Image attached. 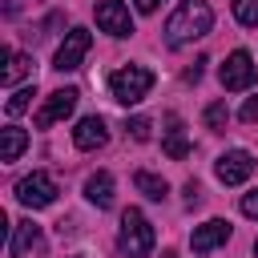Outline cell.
Instances as JSON below:
<instances>
[{
	"instance_id": "obj_19",
	"label": "cell",
	"mask_w": 258,
	"mask_h": 258,
	"mask_svg": "<svg viewBox=\"0 0 258 258\" xmlns=\"http://www.w3.org/2000/svg\"><path fill=\"white\" fill-rule=\"evenodd\" d=\"M234 20L246 28H258V0H234Z\"/></svg>"
},
{
	"instance_id": "obj_5",
	"label": "cell",
	"mask_w": 258,
	"mask_h": 258,
	"mask_svg": "<svg viewBox=\"0 0 258 258\" xmlns=\"http://www.w3.org/2000/svg\"><path fill=\"white\" fill-rule=\"evenodd\" d=\"M218 81H222V89H230V93L250 89V85H254V56H250L246 48H234V52L226 56V64L218 69Z\"/></svg>"
},
{
	"instance_id": "obj_20",
	"label": "cell",
	"mask_w": 258,
	"mask_h": 258,
	"mask_svg": "<svg viewBox=\"0 0 258 258\" xmlns=\"http://www.w3.org/2000/svg\"><path fill=\"white\" fill-rule=\"evenodd\" d=\"M32 97H36V85H24V89H16V93L8 97V113H12V117H20V113L32 105Z\"/></svg>"
},
{
	"instance_id": "obj_21",
	"label": "cell",
	"mask_w": 258,
	"mask_h": 258,
	"mask_svg": "<svg viewBox=\"0 0 258 258\" xmlns=\"http://www.w3.org/2000/svg\"><path fill=\"white\" fill-rule=\"evenodd\" d=\"M149 129H153L149 117H129V121H125V133H129L133 141H149Z\"/></svg>"
},
{
	"instance_id": "obj_24",
	"label": "cell",
	"mask_w": 258,
	"mask_h": 258,
	"mask_svg": "<svg viewBox=\"0 0 258 258\" xmlns=\"http://www.w3.org/2000/svg\"><path fill=\"white\" fill-rule=\"evenodd\" d=\"M157 4H161V0H133L137 12H157Z\"/></svg>"
},
{
	"instance_id": "obj_7",
	"label": "cell",
	"mask_w": 258,
	"mask_h": 258,
	"mask_svg": "<svg viewBox=\"0 0 258 258\" xmlns=\"http://www.w3.org/2000/svg\"><path fill=\"white\" fill-rule=\"evenodd\" d=\"M77 101H81V93L77 89H56V93H48L44 97V105L36 109V129H48V125H56V121H64L73 109H77Z\"/></svg>"
},
{
	"instance_id": "obj_16",
	"label": "cell",
	"mask_w": 258,
	"mask_h": 258,
	"mask_svg": "<svg viewBox=\"0 0 258 258\" xmlns=\"http://www.w3.org/2000/svg\"><path fill=\"white\" fill-rule=\"evenodd\" d=\"M28 149V133L20 125H4L0 129V161H16Z\"/></svg>"
},
{
	"instance_id": "obj_14",
	"label": "cell",
	"mask_w": 258,
	"mask_h": 258,
	"mask_svg": "<svg viewBox=\"0 0 258 258\" xmlns=\"http://www.w3.org/2000/svg\"><path fill=\"white\" fill-rule=\"evenodd\" d=\"M165 137H161V149L173 157V161H181V157H189V141H185V129H181V117L177 113H169L165 117Z\"/></svg>"
},
{
	"instance_id": "obj_1",
	"label": "cell",
	"mask_w": 258,
	"mask_h": 258,
	"mask_svg": "<svg viewBox=\"0 0 258 258\" xmlns=\"http://www.w3.org/2000/svg\"><path fill=\"white\" fill-rule=\"evenodd\" d=\"M210 28H214V8L206 0H181L165 20V44L169 48H185V44L202 40Z\"/></svg>"
},
{
	"instance_id": "obj_6",
	"label": "cell",
	"mask_w": 258,
	"mask_h": 258,
	"mask_svg": "<svg viewBox=\"0 0 258 258\" xmlns=\"http://www.w3.org/2000/svg\"><path fill=\"white\" fill-rule=\"evenodd\" d=\"M89 44H93L89 28H73V32H64V40H60V48H56V56H52V69H56V73H73V69H81Z\"/></svg>"
},
{
	"instance_id": "obj_18",
	"label": "cell",
	"mask_w": 258,
	"mask_h": 258,
	"mask_svg": "<svg viewBox=\"0 0 258 258\" xmlns=\"http://www.w3.org/2000/svg\"><path fill=\"white\" fill-rule=\"evenodd\" d=\"M206 125H210L214 133H222V129L230 125V109H226V101H214V105H206Z\"/></svg>"
},
{
	"instance_id": "obj_2",
	"label": "cell",
	"mask_w": 258,
	"mask_h": 258,
	"mask_svg": "<svg viewBox=\"0 0 258 258\" xmlns=\"http://www.w3.org/2000/svg\"><path fill=\"white\" fill-rule=\"evenodd\" d=\"M117 250L125 258H149L153 250V226L141 210H125L121 214V234H117Z\"/></svg>"
},
{
	"instance_id": "obj_17",
	"label": "cell",
	"mask_w": 258,
	"mask_h": 258,
	"mask_svg": "<svg viewBox=\"0 0 258 258\" xmlns=\"http://www.w3.org/2000/svg\"><path fill=\"white\" fill-rule=\"evenodd\" d=\"M133 185H137L145 198H153V202H161V198L169 194L165 177H157V173H149V169H137V173H133Z\"/></svg>"
},
{
	"instance_id": "obj_12",
	"label": "cell",
	"mask_w": 258,
	"mask_h": 258,
	"mask_svg": "<svg viewBox=\"0 0 258 258\" xmlns=\"http://www.w3.org/2000/svg\"><path fill=\"white\" fill-rule=\"evenodd\" d=\"M109 141V125H105V117H81L77 121V129H73V145L77 149H101Z\"/></svg>"
},
{
	"instance_id": "obj_3",
	"label": "cell",
	"mask_w": 258,
	"mask_h": 258,
	"mask_svg": "<svg viewBox=\"0 0 258 258\" xmlns=\"http://www.w3.org/2000/svg\"><path fill=\"white\" fill-rule=\"evenodd\" d=\"M149 89H153V73H149L145 64H125V69H117V73L109 77V93H113V101H121V105L145 101Z\"/></svg>"
},
{
	"instance_id": "obj_10",
	"label": "cell",
	"mask_w": 258,
	"mask_h": 258,
	"mask_svg": "<svg viewBox=\"0 0 258 258\" xmlns=\"http://www.w3.org/2000/svg\"><path fill=\"white\" fill-rule=\"evenodd\" d=\"M44 250V234L36 222H16L8 234V258H24V254H40Z\"/></svg>"
},
{
	"instance_id": "obj_4",
	"label": "cell",
	"mask_w": 258,
	"mask_h": 258,
	"mask_svg": "<svg viewBox=\"0 0 258 258\" xmlns=\"http://www.w3.org/2000/svg\"><path fill=\"white\" fill-rule=\"evenodd\" d=\"M12 194H16V202H20L24 210H44V206H52V202H56V181H52L48 173H40V169H36V173L20 177Z\"/></svg>"
},
{
	"instance_id": "obj_15",
	"label": "cell",
	"mask_w": 258,
	"mask_h": 258,
	"mask_svg": "<svg viewBox=\"0 0 258 258\" xmlns=\"http://www.w3.org/2000/svg\"><path fill=\"white\" fill-rule=\"evenodd\" d=\"M0 60H4V73H0L4 85H16V81H24L32 73V56H24L16 48H0Z\"/></svg>"
},
{
	"instance_id": "obj_13",
	"label": "cell",
	"mask_w": 258,
	"mask_h": 258,
	"mask_svg": "<svg viewBox=\"0 0 258 258\" xmlns=\"http://www.w3.org/2000/svg\"><path fill=\"white\" fill-rule=\"evenodd\" d=\"M113 189H117V185H113V173H109V169H97V173L85 181V198H89L97 210H109V206H113Z\"/></svg>"
},
{
	"instance_id": "obj_27",
	"label": "cell",
	"mask_w": 258,
	"mask_h": 258,
	"mask_svg": "<svg viewBox=\"0 0 258 258\" xmlns=\"http://www.w3.org/2000/svg\"><path fill=\"white\" fill-rule=\"evenodd\" d=\"M254 254H258V242H254Z\"/></svg>"
},
{
	"instance_id": "obj_11",
	"label": "cell",
	"mask_w": 258,
	"mask_h": 258,
	"mask_svg": "<svg viewBox=\"0 0 258 258\" xmlns=\"http://www.w3.org/2000/svg\"><path fill=\"white\" fill-rule=\"evenodd\" d=\"M230 222L226 218H210V222H202L198 230H194V238H189V246H194V254H210V250H218V246H226L230 242Z\"/></svg>"
},
{
	"instance_id": "obj_22",
	"label": "cell",
	"mask_w": 258,
	"mask_h": 258,
	"mask_svg": "<svg viewBox=\"0 0 258 258\" xmlns=\"http://www.w3.org/2000/svg\"><path fill=\"white\" fill-rule=\"evenodd\" d=\"M242 214H246V218H258V189L242 194Z\"/></svg>"
},
{
	"instance_id": "obj_9",
	"label": "cell",
	"mask_w": 258,
	"mask_h": 258,
	"mask_svg": "<svg viewBox=\"0 0 258 258\" xmlns=\"http://www.w3.org/2000/svg\"><path fill=\"white\" fill-rule=\"evenodd\" d=\"M214 173H218V181H222V185H242V181L254 173V157H250L246 149H230V153H222V157H218Z\"/></svg>"
},
{
	"instance_id": "obj_25",
	"label": "cell",
	"mask_w": 258,
	"mask_h": 258,
	"mask_svg": "<svg viewBox=\"0 0 258 258\" xmlns=\"http://www.w3.org/2000/svg\"><path fill=\"white\" fill-rule=\"evenodd\" d=\"M198 194H202V189H198V181H189V185H185V206H194V202H198Z\"/></svg>"
},
{
	"instance_id": "obj_23",
	"label": "cell",
	"mask_w": 258,
	"mask_h": 258,
	"mask_svg": "<svg viewBox=\"0 0 258 258\" xmlns=\"http://www.w3.org/2000/svg\"><path fill=\"white\" fill-rule=\"evenodd\" d=\"M242 121H250V125L258 121V93H254V97H246V105H242Z\"/></svg>"
},
{
	"instance_id": "obj_8",
	"label": "cell",
	"mask_w": 258,
	"mask_h": 258,
	"mask_svg": "<svg viewBox=\"0 0 258 258\" xmlns=\"http://www.w3.org/2000/svg\"><path fill=\"white\" fill-rule=\"evenodd\" d=\"M97 28L109 36H133V16L121 0H101L97 4Z\"/></svg>"
},
{
	"instance_id": "obj_26",
	"label": "cell",
	"mask_w": 258,
	"mask_h": 258,
	"mask_svg": "<svg viewBox=\"0 0 258 258\" xmlns=\"http://www.w3.org/2000/svg\"><path fill=\"white\" fill-rule=\"evenodd\" d=\"M4 12H8V16H16V12H20V0H4Z\"/></svg>"
}]
</instances>
